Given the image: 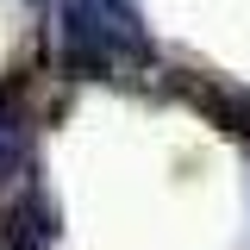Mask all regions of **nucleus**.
Masks as SVG:
<instances>
[{
  "instance_id": "obj_1",
  "label": "nucleus",
  "mask_w": 250,
  "mask_h": 250,
  "mask_svg": "<svg viewBox=\"0 0 250 250\" xmlns=\"http://www.w3.org/2000/svg\"><path fill=\"white\" fill-rule=\"evenodd\" d=\"M62 57L75 69H119L144 57V25L125 0H69L62 6Z\"/></svg>"
}]
</instances>
